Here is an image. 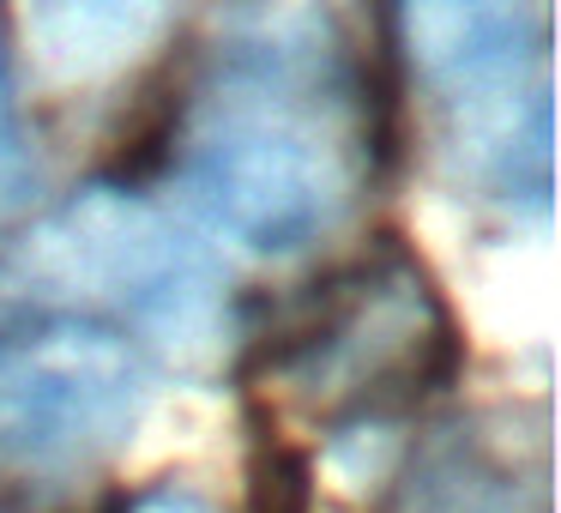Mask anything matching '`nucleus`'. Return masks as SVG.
<instances>
[{
    "mask_svg": "<svg viewBox=\"0 0 561 513\" xmlns=\"http://www.w3.org/2000/svg\"><path fill=\"white\" fill-rule=\"evenodd\" d=\"M170 163L187 212L248 254H302L351 212L368 122L327 0H224Z\"/></svg>",
    "mask_w": 561,
    "mask_h": 513,
    "instance_id": "1",
    "label": "nucleus"
},
{
    "mask_svg": "<svg viewBox=\"0 0 561 513\" xmlns=\"http://www.w3.org/2000/svg\"><path fill=\"white\" fill-rule=\"evenodd\" d=\"M19 315H91L158 351H206L224 327V266L134 187H79L0 266Z\"/></svg>",
    "mask_w": 561,
    "mask_h": 513,
    "instance_id": "2",
    "label": "nucleus"
},
{
    "mask_svg": "<svg viewBox=\"0 0 561 513\" xmlns=\"http://www.w3.org/2000/svg\"><path fill=\"white\" fill-rule=\"evenodd\" d=\"M248 368H266L278 387L314 404L332 429L392 423L459 375V332L435 296L423 260L392 236L363 260L308 284L290 315L254 339Z\"/></svg>",
    "mask_w": 561,
    "mask_h": 513,
    "instance_id": "3",
    "label": "nucleus"
},
{
    "mask_svg": "<svg viewBox=\"0 0 561 513\" xmlns=\"http://www.w3.org/2000/svg\"><path fill=\"white\" fill-rule=\"evenodd\" d=\"M399 37L453 122V158L507 200L549 206L556 103L537 0H399Z\"/></svg>",
    "mask_w": 561,
    "mask_h": 513,
    "instance_id": "4",
    "label": "nucleus"
},
{
    "mask_svg": "<svg viewBox=\"0 0 561 513\" xmlns=\"http://www.w3.org/2000/svg\"><path fill=\"white\" fill-rule=\"evenodd\" d=\"M158 368L146 344L91 315H25L0 332V465L73 477L146 423Z\"/></svg>",
    "mask_w": 561,
    "mask_h": 513,
    "instance_id": "5",
    "label": "nucleus"
},
{
    "mask_svg": "<svg viewBox=\"0 0 561 513\" xmlns=\"http://www.w3.org/2000/svg\"><path fill=\"white\" fill-rule=\"evenodd\" d=\"M175 0H25L31 61L55 86H98L163 37Z\"/></svg>",
    "mask_w": 561,
    "mask_h": 513,
    "instance_id": "6",
    "label": "nucleus"
},
{
    "mask_svg": "<svg viewBox=\"0 0 561 513\" xmlns=\"http://www.w3.org/2000/svg\"><path fill=\"white\" fill-rule=\"evenodd\" d=\"M248 513H314V459L278 435H260L248 459Z\"/></svg>",
    "mask_w": 561,
    "mask_h": 513,
    "instance_id": "7",
    "label": "nucleus"
},
{
    "mask_svg": "<svg viewBox=\"0 0 561 513\" xmlns=\"http://www.w3.org/2000/svg\"><path fill=\"white\" fill-rule=\"evenodd\" d=\"M37 187V158H31V134L19 115V91H13V67L0 49V212H13L31 200Z\"/></svg>",
    "mask_w": 561,
    "mask_h": 513,
    "instance_id": "8",
    "label": "nucleus"
}]
</instances>
